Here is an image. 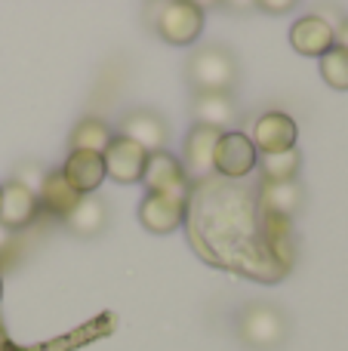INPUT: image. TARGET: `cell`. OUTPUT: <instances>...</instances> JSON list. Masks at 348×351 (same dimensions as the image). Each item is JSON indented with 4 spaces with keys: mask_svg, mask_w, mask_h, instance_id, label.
<instances>
[{
    "mask_svg": "<svg viewBox=\"0 0 348 351\" xmlns=\"http://www.w3.org/2000/svg\"><path fill=\"white\" fill-rule=\"evenodd\" d=\"M185 77L195 93H228L238 84V59L225 47H201L191 53Z\"/></svg>",
    "mask_w": 348,
    "mask_h": 351,
    "instance_id": "cell-1",
    "label": "cell"
},
{
    "mask_svg": "<svg viewBox=\"0 0 348 351\" xmlns=\"http://www.w3.org/2000/svg\"><path fill=\"white\" fill-rule=\"evenodd\" d=\"M151 25L173 47H191L203 31V10L197 3H158L151 10Z\"/></svg>",
    "mask_w": 348,
    "mask_h": 351,
    "instance_id": "cell-2",
    "label": "cell"
},
{
    "mask_svg": "<svg viewBox=\"0 0 348 351\" xmlns=\"http://www.w3.org/2000/svg\"><path fill=\"white\" fill-rule=\"evenodd\" d=\"M238 336L250 348H277L287 339V317L269 302H253L238 315Z\"/></svg>",
    "mask_w": 348,
    "mask_h": 351,
    "instance_id": "cell-3",
    "label": "cell"
},
{
    "mask_svg": "<svg viewBox=\"0 0 348 351\" xmlns=\"http://www.w3.org/2000/svg\"><path fill=\"white\" fill-rule=\"evenodd\" d=\"M142 182H145L148 194H160V197L179 200V204L188 200V173H185V167L166 152L148 154Z\"/></svg>",
    "mask_w": 348,
    "mask_h": 351,
    "instance_id": "cell-4",
    "label": "cell"
},
{
    "mask_svg": "<svg viewBox=\"0 0 348 351\" xmlns=\"http://www.w3.org/2000/svg\"><path fill=\"white\" fill-rule=\"evenodd\" d=\"M259 167V152L253 145L250 136L238 133H222L216 142V154H213V170L228 176V179H240V176L253 173Z\"/></svg>",
    "mask_w": 348,
    "mask_h": 351,
    "instance_id": "cell-5",
    "label": "cell"
},
{
    "mask_svg": "<svg viewBox=\"0 0 348 351\" xmlns=\"http://www.w3.org/2000/svg\"><path fill=\"white\" fill-rule=\"evenodd\" d=\"M121 136L136 142L139 148H145L148 154H158V152H164V145H166V123L158 111L136 108L121 117Z\"/></svg>",
    "mask_w": 348,
    "mask_h": 351,
    "instance_id": "cell-6",
    "label": "cell"
},
{
    "mask_svg": "<svg viewBox=\"0 0 348 351\" xmlns=\"http://www.w3.org/2000/svg\"><path fill=\"white\" fill-rule=\"evenodd\" d=\"M253 145L262 154H281L296 148V121L284 111H269L253 127Z\"/></svg>",
    "mask_w": 348,
    "mask_h": 351,
    "instance_id": "cell-7",
    "label": "cell"
},
{
    "mask_svg": "<svg viewBox=\"0 0 348 351\" xmlns=\"http://www.w3.org/2000/svg\"><path fill=\"white\" fill-rule=\"evenodd\" d=\"M105 160V173L114 182H139L145 176V164H148V152L139 148L136 142L114 136L108 145V152L102 154Z\"/></svg>",
    "mask_w": 348,
    "mask_h": 351,
    "instance_id": "cell-8",
    "label": "cell"
},
{
    "mask_svg": "<svg viewBox=\"0 0 348 351\" xmlns=\"http://www.w3.org/2000/svg\"><path fill=\"white\" fill-rule=\"evenodd\" d=\"M290 43L302 56H327L336 47V28L324 16H302L290 28Z\"/></svg>",
    "mask_w": 348,
    "mask_h": 351,
    "instance_id": "cell-9",
    "label": "cell"
},
{
    "mask_svg": "<svg viewBox=\"0 0 348 351\" xmlns=\"http://www.w3.org/2000/svg\"><path fill=\"white\" fill-rule=\"evenodd\" d=\"M59 173H62V179L68 182V188H71L74 194H80V197L92 194L96 188H102L105 176H108L105 173L102 154H92V152H71Z\"/></svg>",
    "mask_w": 348,
    "mask_h": 351,
    "instance_id": "cell-10",
    "label": "cell"
},
{
    "mask_svg": "<svg viewBox=\"0 0 348 351\" xmlns=\"http://www.w3.org/2000/svg\"><path fill=\"white\" fill-rule=\"evenodd\" d=\"M191 117L197 127H210L222 133V130L238 123V105H234L232 93H195Z\"/></svg>",
    "mask_w": 348,
    "mask_h": 351,
    "instance_id": "cell-11",
    "label": "cell"
},
{
    "mask_svg": "<svg viewBox=\"0 0 348 351\" xmlns=\"http://www.w3.org/2000/svg\"><path fill=\"white\" fill-rule=\"evenodd\" d=\"M139 222L151 234H170L185 222V204L160 197V194H145L139 204Z\"/></svg>",
    "mask_w": 348,
    "mask_h": 351,
    "instance_id": "cell-12",
    "label": "cell"
},
{
    "mask_svg": "<svg viewBox=\"0 0 348 351\" xmlns=\"http://www.w3.org/2000/svg\"><path fill=\"white\" fill-rule=\"evenodd\" d=\"M37 210H40L37 194H31L28 188L16 185V182H6L0 188V225H6L10 231L28 225L37 216Z\"/></svg>",
    "mask_w": 348,
    "mask_h": 351,
    "instance_id": "cell-13",
    "label": "cell"
},
{
    "mask_svg": "<svg viewBox=\"0 0 348 351\" xmlns=\"http://www.w3.org/2000/svg\"><path fill=\"white\" fill-rule=\"evenodd\" d=\"M219 130L210 127H191L188 139H185V170H188L195 179H203V176L213 173V154H216V142H219Z\"/></svg>",
    "mask_w": 348,
    "mask_h": 351,
    "instance_id": "cell-14",
    "label": "cell"
},
{
    "mask_svg": "<svg viewBox=\"0 0 348 351\" xmlns=\"http://www.w3.org/2000/svg\"><path fill=\"white\" fill-rule=\"evenodd\" d=\"M105 222H108V206H105V200H99L96 194H86V197H80L77 206H74V210L65 216V225L77 237L99 234V231L105 228Z\"/></svg>",
    "mask_w": 348,
    "mask_h": 351,
    "instance_id": "cell-15",
    "label": "cell"
},
{
    "mask_svg": "<svg viewBox=\"0 0 348 351\" xmlns=\"http://www.w3.org/2000/svg\"><path fill=\"white\" fill-rule=\"evenodd\" d=\"M77 200H80V194H74L71 188H68V182L62 179V173H59V170L47 173L40 194H37V204L47 206V210L53 213V216L65 219L68 213H71L74 206H77Z\"/></svg>",
    "mask_w": 348,
    "mask_h": 351,
    "instance_id": "cell-16",
    "label": "cell"
},
{
    "mask_svg": "<svg viewBox=\"0 0 348 351\" xmlns=\"http://www.w3.org/2000/svg\"><path fill=\"white\" fill-rule=\"evenodd\" d=\"M262 206L277 216H293L302 206V188L296 179L290 182H265L262 185Z\"/></svg>",
    "mask_w": 348,
    "mask_h": 351,
    "instance_id": "cell-17",
    "label": "cell"
},
{
    "mask_svg": "<svg viewBox=\"0 0 348 351\" xmlns=\"http://www.w3.org/2000/svg\"><path fill=\"white\" fill-rule=\"evenodd\" d=\"M114 139L111 127L99 117H86L77 127L71 130V152H92V154H105Z\"/></svg>",
    "mask_w": 348,
    "mask_h": 351,
    "instance_id": "cell-18",
    "label": "cell"
},
{
    "mask_svg": "<svg viewBox=\"0 0 348 351\" xmlns=\"http://www.w3.org/2000/svg\"><path fill=\"white\" fill-rule=\"evenodd\" d=\"M299 164H302L299 148H290V152H281V154H262V158H259V170H262L265 182H290V179H296Z\"/></svg>",
    "mask_w": 348,
    "mask_h": 351,
    "instance_id": "cell-19",
    "label": "cell"
},
{
    "mask_svg": "<svg viewBox=\"0 0 348 351\" xmlns=\"http://www.w3.org/2000/svg\"><path fill=\"white\" fill-rule=\"evenodd\" d=\"M321 77L333 90H348V49L333 47L327 56H321Z\"/></svg>",
    "mask_w": 348,
    "mask_h": 351,
    "instance_id": "cell-20",
    "label": "cell"
},
{
    "mask_svg": "<svg viewBox=\"0 0 348 351\" xmlns=\"http://www.w3.org/2000/svg\"><path fill=\"white\" fill-rule=\"evenodd\" d=\"M43 179H47V170H43V167H37V164H22L16 173H12L10 182H16V185L28 188L31 194H40Z\"/></svg>",
    "mask_w": 348,
    "mask_h": 351,
    "instance_id": "cell-21",
    "label": "cell"
},
{
    "mask_svg": "<svg viewBox=\"0 0 348 351\" xmlns=\"http://www.w3.org/2000/svg\"><path fill=\"white\" fill-rule=\"evenodd\" d=\"M336 47H343V49H348V19L343 25L336 28Z\"/></svg>",
    "mask_w": 348,
    "mask_h": 351,
    "instance_id": "cell-22",
    "label": "cell"
},
{
    "mask_svg": "<svg viewBox=\"0 0 348 351\" xmlns=\"http://www.w3.org/2000/svg\"><path fill=\"white\" fill-rule=\"evenodd\" d=\"M6 243H10V228H6V225H0V253L6 250Z\"/></svg>",
    "mask_w": 348,
    "mask_h": 351,
    "instance_id": "cell-23",
    "label": "cell"
},
{
    "mask_svg": "<svg viewBox=\"0 0 348 351\" xmlns=\"http://www.w3.org/2000/svg\"><path fill=\"white\" fill-rule=\"evenodd\" d=\"M0 296H3V280H0Z\"/></svg>",
    "mask_w": 348,
    "mask_h": 351,
    "instance_id": "cell-24",
    "label": "cell"
}]
</instances>
